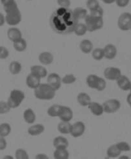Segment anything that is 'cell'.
Here are the masks:
<instances>
[{"mask_svg":"<svg viewBox=\"0 0 131 159\" xmlns=\"http://www.w3.org/2000/svg\"><path fill=\"white\" fill-rule=\"evenodd\" d=\"M127 102H128V104L131 107V93L129 95L127 96Z\"/></svg>","mask_w":131,"mask_h":159,"instance_id":"cell-48","label":"cell"},{"mask_svg":"<svg viewBox=\"0 0 131 159\" xmlns=\"http://www.w3.org/2000/svg\"><path fill=\"white\" fill-rule=\"evenodd\" d=\"M115 3L119 7H126L129 4V0H115Z\"/></svg>","mask_w":131,"mask_h":159,"instance_id":"cell-44","label":"cell"},{"mask_svg":"<svg viewBox=\"0 0 131 159\" xmlns=\"http://www.w3.org/2000/svg\"><path fill=\"white\" fill-rule=\"evenodd\" d=\"M13 47L17 52H24L27 48V42L25 39L20 38L19 40L13 42Z\"/></svg>","mask_w":131,"mask_h":159,"instance_id":"cell-28","label":"cell"},{"mask_svg":"<svg viewBox=\"0 0 131 159\" xmlns=\"http://www.w3.org/2000/svg\"><path fill=\"white\" fill-rule=\"evenodd\" d=\"M85 25L87 27V30L94 32L102 29L104 25V21L102 17H94L90 14H88L85 17Z\"/></svg>","mask_w":131,"mask_h":159,"instance_id":"cell-2","label":"cell"},{"mask_svg":"<svg viewBox=\"0 0 131 159\" xmlns=\"http://www.w3.org/2000/svg\"><path fill=\"white\" fill-rule=\"evenodd\" d=\"M9 56V51L7 50V47L5 46H0V59L5 60Z\"/></svg>","mask_w":131,"mask_h":159,"instance_id":"cell-41","label":"cell"},{"mask_svg":"<svg viewBox=\"0 0 131 159\" xmlns=\"http://www.w3.org/2000/svg\"><path fill=\"white\" fill-rule=\"evenodd\" d=\"M104 76L108 80L116 81L119 77L121 76V71L118 68L109 67V68H106L104 71Z\"/></svg>","mask_w":131,"mask_h":159,"instance_id":"cell-7","label":"cell"},{"mask_svg":"<svg viewBox=\"0 0 131 159\" xmlns=\"http://www.w3.org/2000/svg\"><path fill=\"white\" fill-rule=\"evenodd\" d=\"M30 70H31L32 74L36 75V76L40 77V78H44V77L47 76V70L44 67L41 66V65L32 66Z\"/></svg>","mask_w":131,"mask_h":159,"instance_id":"cell-16","label":"cell"},{"mask_svg":"<svg viewBox=\"0 0 131 159\" xmlns=\"http://www.w3.org/2000/svg\"><path fill=\"white\" fill-rule=\"evenodd\" d=\"M104 53H105V58H106L107 60H112L117 55V49L112 44H108L104 48Z\"/></svg>","mask_w":131,"mask_h":159,"instance_id":"cell-13","label":"cell"},{"mask_svg":"<svg viewBox=\"0 0 131 159\" xmlns=\"http://www.w3.org/2000/svg\"><path fill=\"white\" fill-rule=\"evenodd\" d=\"M7 140L5 139V137L0 136V150H5V149L7 148Z\"/></svg>","mask_w":131,"mask_h":159,"instance_id":"cell-45","label":"cell"},{"mask_svg":"<svg viewBox=\"0 0 131 159\" xmlns=\"http://www.w3.org/2000/svg\"><path fill=\"white\" fill-rule=\"evenodd\" d=\"M5 23H6V17H5L2 13H0V27L4 25Z\"/></svg>","mask_w":131,"mask_h":159,"instance_id":"cell-46","label":"cell"},{"mask_svg":"<svg viewBox=\"0 0 131 159\" xmlns=\"http://www.w3.org/2000/svg\"><path fill=\"white\" fill-rule=\"evenodd\" d=\"M72 14H73V18L75 20L85 19V17L88 15L87 10L84 8H81V7H77V8L74 9Z\"/></svg>","mask_w":131,"mask_h":159,"instance_id":"cell-19","label":"cell"},{"mask_svg":"<svg viewBox=\"0 0 131 159\" xmlns=\"http://www.w3.org/2000/svg\"><path fill=\"white\" fill-rule=\"evenodd\" d=\"M44 132V126L43 125H32L28 129V133L30 134L31 136H37L42 134Z\"/></svg>","mask_w":131,"mask_h":159,"instance_id":"cell-21","label":"cell"},{"mask_svg":"<svg viewBox=\"0 0 131 159\" xmlns=\"http://www.w3.org/2000/svg\"><path fill=\"white\" fill-rule=\"evenodd\" d=\"M121 151L118 148V147L115 145H112V146L109 147L106 150V154H107V157H110V158H115V157H120Z\"/></svg>","mask_w":131,"mask_h":159,"instance_id":"cell-26","label":"cell"},{"mask_svg":"<svg viewBox=\"0 0 131 159\" xmlns=\"http://www.w3.org/2000/svg\"><path fill=\"white\" fill-rule=\"evenodd\" d=\"M74 32L75 35L77 36H84L86 34L87 30V27L85 25V23H81V22H77L74 26Z\"/></svg>","mask_w":131,"mask_h":159,"instance_id":"cell-25","label":"cell"},{"mask_svg":"<svg viewBox=\"0 0 131 159\" xmlns=\"http://www.w3.org/2000/svg\"><path fill=\"white\" fill-rule=\"evenodd\" d=\"M118 27L120 30L127 31L131 29V13H123L118 19Z\"/></svg>","mask_w":131,"mask_h":159,"instance_id":"cell-4","label":"cell"},{"mask_svg":"<svg viewBox=\"0 0 131 159\" xmlns=\"http://www.w3.org/2000/svg\"><path fill=\"white\" fill-rule=\"evenodd\" d=\"M1 3H2V5H3L4 8L12 7V6H13V5L17 4V3L15 2V0H1Z\"/></svg>","mask_w":131,"mask_h":159,"instance_id":"cell-43","label":"cell"},{"mask_svg":"<svg viewBox=\"0 0 131 159\" xmlns=\"http://www.w3.org/2000/svg\"><path fill=\"white\" fill-rule=\"evenodd\" d=\"M59 117L60 118L61 121L69 122L71 121V119L73 118V111L69 107L62 106L60 109V113Z\"/></svg>","mask_w":131,"mask_h":159,"instance_id":"cell-11","label":"cell"},{"mask_svg":"<svg viewBox=\"0 0 131 159\" xmlns=\"http://www.w3.org/2000/svg\"><path fill=\"white\" fill-rule=\"evenodd\" d=\"M105 4H108V5H110V4H112V3H114L115 2V0H102Z\"/></svg>","mask_w":131,"mask_h":159,"instance_id":"cell-49","label":"cell"},{"mask_svg":"<svg viewBox=\"0 0 131 159\" xmlns=\"http://www.w3.org/2000/svg\"><path fill=\"white\" fill-rule=\"evenodd\" d=\"M53 146L55 148H67L68 147V140L63 136H58L53 140Z\"/></svg>","mask_w":131,"mask_h":159,"instance_id":"cell-18","label":"cell"},{"mask_svg":"<svg viewBox=\"0 0 131 159\" xmlns=\"http://www.w3.org/2000/svg\"><path fill=\"white\" fill-rule=\"evenodd\" d=\"M24 98H25V94L22 91L16 89L13 90L10 93L7 103L11 108H16L21 104Z\"/></svg>","mask_w":131,"mask_h":159,"instance_id":"cell-3","label":"cell"},{"mask_svg":"<svg viewBox=\"0 0 131 159\" xmlns=\"http://www.w3.org/2000/svg\"><path fill=\"white\" fill-rule=\"evenodd\" d=\"M80 49L83 53H90L93 50V44L90 40L84 39L80 43Z\"/></svg>","mask_w":131,"mask_h":159,"instance_id":"cell-20","label":"cell"},{"mask_svg":"<svg viewBox=\"0 0 131 159\" xmlns=\"http://www.w3.org/2000/svg\"><path fill=\"white\" fill-rule=\"evenodd\" d=\"M10 109L11 108L7 102H0V114H7L10 111Z\"/></svg>","mask_w":131,"mask_h":159,"instance_id":"cell-38","label":"cell"},{"mask_svg":"<svg viewBox=\"0 0 131 159\" xmlns=\"http://www.w3.org/2000/svg\"><path fill=\"white\" fill-rule=\"evenodd\" d=\"M77 102L81 106L88 107L90 105V103L91 102V99H90V97L88 95L87 93H80L77 95Z\"/></svg>","mask_w":131,"mask_h":159,"instance_id":"cell-22","label":"cell"},{"mask_svg":"<svg viewBox=\"0 0 131 159\" xmlns=\"http://www.w3.org/2000/svg\"><path fill=\"white\" fill-rule=\"evenodd\" d=\"M98 77L99 76H96V75H89L86 78V83H87L88 86L95 89L97 83H98Z\"/></svg>","mask_w":131,"mask_h":159,"instance_id":"cell-31","label":"cell"},{"mask_svg":"<svg viewBox=\"0 0 131 159\" xmlns=\"http://www.w3.org/2000/svg\"><path fill=\"white\" fill-rule=\"evenodd\" d=\"M36 159H48V157L44 154H38L36 156Z\"/></svg>","mask_w":131,"mask_h":159,"instance_id":"cell-47","label":"cell"},{"mask_svg":"<svg viewBox=\"0 0 131 159\" xmlns=\"http://www.w3.org/2000/svg\"><path fill=\"white\" fill-rule=\"evenodd\" d=\"M130 30H131V29H130Z\"/></svg>","mask_w":131,"mask_h":159,"instance_id":"cell-52","label":"cell"},{"mask_svg":"<svg viewBox=\"0 0 131 159\" xmlns=\"http://www.w3.org/2000/svg\"><path fill=\"white\" fill-rule=\"evenodd\" d=\"M55 90L48 84H40L37 88L34 89V94L38 100L49 101L54 98Z\"/></svg>","mask_w":131,"mask_h":159,"instance_id":"cell-1","label":"cell"},{"mask_svg":"<svg viewBox=\"0 0 131 159\" xmlns=\"http://www.w3.org/2000/svg\"><path fill=\"white\" fill-rule=\"evenodd\" d=\"M7 37L9 38V40H11L12 42H15L20 38H22V34L19 29L12 27L11 29L7 30Z\"/></svg>","mask_w":131,"mask_h":159,"instance_id":"cell-14","label":"cell"},{"mask_svg":"<svg viewBox=\"0 0 131 159\" xmlns=\"http://www.w3.org/2000/svg\"><path fill=\"white\" fill-rule=\"evenodd\" d=\"M84 132H85V125L82 122H76L74 125H72L70 134L75 138H78L81 137L84 134Z\"/></svg>","mask_w":131,"mask_h":159,"instance_id":"cell-9","label":"cell"},{"mask_svg":"<svg viewBox=\"0 0 131 159\" xmlns=\"http://www.w3.org/2000/svg\"><path fill=\"white\" fill-rule=\"evenodd\" d=\"M57 3L59 7H62L64 9L68 8L70 7V4H71L70 0H57Z\"/></svg>","mask_w":131,"mask_h":159,"instance_id":"cell-42","label":"cell"},{"mask_svg":"<svg viewBox=\"0 0 131 159\" xmlns=\"http://www.w3.org/2000/svg\"><path fill=\"white\" fill-rule=\"evenodd\" d=\"M72 125L69 122L61 121L58 125V131L62 134H69L71 133Z\"/></svg>","mask_w":131,"mask_h":159,"instance_id":"cell-23","label":"cell"},{"mask_svg":"<svg viewBox=\"0 0 131 159\" xmlns=\"http://www.w3.org/2000/svg\"><path fill=\"white\" fill-rule=\"evenodd\" d=\"M38 60H39V61L42 64L50 65L53 61V55L50 52H41L39 54Z\"/></svg>","mask_w":131,"mask_h":159,"instance_id":"cell-17","label":"cell"},{"mask_svg":"<svg viewBox=\"0 0 131 159\" xmlns=\"http://www.w3.org/2000/svg\"><path fill=\"white\" fill-rule=\"evenodd\" d=\"M89 109L90 110V112L97 116H102L104 113V108H103V105H101L98 102H90V105L88 106Z\"/></svg>","mask_w":131,"mask_h":159,"instance_id":"cell-15","label":"cell"},{"mask_svg":"<svg viewBox=\"0 0 131 159\" xmlns=\"http://www.w3.org/2000/svg\"><path fill=\"white\" fill-rule=\"evenodd\" d=\"M61 81L65 84H71L75 83L76 81V77L74 75L68 74V75H66L63 78H61Z\"/></svg>","mask_w":131,"mask_h":159,"instance_id":"cell-35","label":"cell"},{"mask_svg":"<svg viewBox=\"0 0 131 159\" xmlns=\"http://www.w3.org/2000/svg\"><path fill=\"white\" fill-rule=\"evenodd\" d=\"M91 52H92V57L96 61H101L103 58H105L104 49L102 48H95Z\"/></svg>","mask_w":131,"mask_h":159,"instance_id":"cell-33","label":"cell"},{"mask_svg":"<svg viewBox=\"0 0 131 159\" xmlns=\"http://www.w3.org/2000/svg\"><path fill=\"white\" fill-rule=\"evenodd\" d=\"M20 21H21V13L20 12L19 8L10 13H7L6 15V22L8 25L13 27L18 25Z\"/></svg>","mask_w":131,"mask_h":159,"instance_id":"cell-5","label":"cell"},{"mask_svg":"<svg viewBox=\"0 0 131 159\" xmlns=\"http://www.w3.org/2000/svg\"><path fill=\"white\" fill-rule=\"evenodd\" d=\"M61 105H58V104H54L52 106H50V108H48L47 110V113L50 116H52V117H56V116H59V113H60V109H61Z\"/></svg>","mask_w":131,"mask_h":159,"instance_id":"cell-29","label":"cell"},{"mask_svg":"<svg viewBox=\"0 0 131 159\" xmlns=\"http://www.w3.org/2000/svg\"><path fill=\"white\" fill-rule=\"evenodd\" d=\"M15 158L16 159H28V155L26 150L22 148H19L15 152Z\"/></svg>","mask_w":131,"mask_h":159,"instance_id":"cell-36","label":"cell"},{"mask_svg":"<svg viewBox=\"0 0 131 159\" xmlns=\"http://www.w3.org/2000/svg\"><path fill=\"white\" fill-rule=\"evenodd\" d=\"M86 6H87V8L90 11H93V10L100 7L98 0H87Z\"/></svg>","mask_w":131,"mask_h":159,"instance_id":"cell-34","label":"cell"},{"mask_svg":"<svg viewBox=\"0 0 131 159\" xmlns=\"http://www.w3.org/2000/svg\"><path fill=\"white\" fill-rule=\"evenodd\" d=\"M53 157L55 159H68L69 153L67 148H56L53 153Z\"/></svg>","mask_w":131,"mask_h":159,"instance_id":"cell-27","label":"cell"},{"mask_svg":"<svg viewBox=\"0 0 131 159\" xmlns=\"http://www.w3.org/2000/svg\"><path fill=\"white\" fill-rule=\"evenodd\" d=\"M26 84H27V85L29 88L36 89V88H37L38 86H39V84H41V78L30 73L29 75H28V76H27Z\"/></svg>","mask_w":131,"mask_h":159,"instance_id":"cell-10","label":"cell"},{"mask_svg":"<svg viewBox=\"0 0 131 159\" xmlns=\"http://www.w3.org/2000/svg\"><path fill=\"white\" fill-rule=\"evenodd\" d=\"M61 77L59 76L56 73H51L47 77V84L50 85L53 89L57 91L60 88L61 86Z\"/></svg>","mask_w":131,"mask_h":159,"instance_id":"cell-8","label":"cell"},{"mask_svg":"<svg viewBox=\"0 0 131 159\" xmlns=\"http://www.w3.org/2000/svg\"><path fill=\"white\" fill-rule=\"evenodd\" d=\"M29 1H32V0H29Z\"/></svg>","mask_w":131,"mask_h":159,"instance_id":"cell-51","label":"cell"},{"mask_svg":"<svg viewBox=\"0 0 131 159\" xmlns=\"http://www.w3.org/2000/svg\"><path fill=\"white\" fill-rule=\"evenodd\" d=\"M21 64L19 61H12L9 65V70L13 75H18L20 72L21 71Z\"/></svg>","mask_w":131,"mask_h":159,"instance_id":"cell-30","label":"cell"},{"mask_svg":"<svg viewBox=\"0 0 131 159\" xmlns=\"http://www.w3.org/2000/svg\"><path fill=\"white\" fill-rule=\"evenodd\" d=\"M11 125L7 123H4L0 125V136L7 137L11 133Z\"/></svg>","mask_w":131,"mask_h":159,"instance_id":"cell-32","label":"cell"},{"mask_svg":"<svg viewBox=\"0 0 131 159\" xmlns=\"http://www.w3.org/2000/svg\"><path fill=\"white\" fill-rule=\"evenodd\" d=\"M116 82H117V85L120 87V89H121L122 91H129L130 90L131 82L126 76L121 75L116 80Z\"/></svg>","mask_w":131,"mask_h":159,"instance_id":"cell-12","label":"cell"},{"mask_svg":"<svg viewBox=\"0 0 131 159\" xmlns=\"http://www.w3.org/2000/svg\"><path fill=\"white\" fill-rule=\"evenodd\" d=\"M116 146L118 147V148L122 152V151H124V152H127V151H129L130 150V146L127 143V142H125V141H120V142H119L116 144Z\"/></svg>","mask_w":131,"mask_h":159,"instance_id":"cell-39","label":"cell"},{"mask_svg":"<svg viewBox=\"0 0 131 159\" xmlns=\"http://www.w3.org/2000/svg\"><path fill=\"white\" fill-rule=\"evenodd\" d=\"M90 14L91 16H94V17H102L103 18V14H104V10L102 7H98L97 9H95L93 11H90Z\"/></svg>","mask_w":131,"mask_h":159,"instance_id":"cell-40","label":"cell"},{"mask_svg":"<svg viewBox=\"0 0 131 159\" xmlns=\"http://www.w3.org/2000/svg\"><path fill=\"white\" fill-rule=\"evenodd\" d=\"M120 108V102L116 99H111V100H108L103 103L104 112L108 113V114L118 111Z\"/></svg>","mask_w":131,"mask_h":159,"instance_id":"cell-6","label":"cell"},{"mask_svg":"<svg viewBox=\"0 0 131 159\" xmlns=\"http://www.w3.org/2000/svg\"><path fill=\"white\" fill-rule=\"evenodd\" d=\"M106 80L102 77H98V83L96 85V88L95 89L98 90V92H102L106 89Z\"/></svg>","mask_w":131,"mask_h":159,"instance_id":"cell-37","label":"cell"},{"mask_svg":"<svg viewBox=\"0 0 131 159\" xmlns=\"http://www.w3.org/2000/svg\"><path fill=\"white\" fill-rule=\"evenodd\" d=\"M129 91H130V93H131V88H130V90H129Z\"/></svg>","mask_w":131,"mask_h":159,"instance_id":"cell-50","label":"cell"},{"mask_svg":"<svg viewBox=\"0 0 131 159\" xmlns=\"http://www.w3.org/2000/svg\"><path fill=\"white\" fill-rule=\"evenodd\" d=\"M23 118H24L26 123L33 124L34 122L36 121L37 117H36L35 112L32 110L31 108H28V109H26L25 111H24V113H23Z\"/></svg>","mask_w":131,"mask_h":159,"instance_id":"cell-24","label":"cell"}]
</instances>
